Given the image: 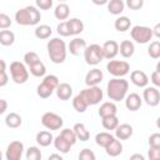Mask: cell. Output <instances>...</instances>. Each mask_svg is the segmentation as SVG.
<instances>
[{"instance_id":"42","label":"cell","mask_w":160,"mask_h":160,"mask_svg":"<svg viewBox=\"0 0 160 160\" xmlns=\"http://www.w3.org/2000/svg\"><path fill=\"white\" fill-rule=\"evenodd\" d=\"M9 26H11V19H10V16L6 15V14H4V12H1L0 14V29L1 30H5Z\"/></svg>"},{"instance_id":"55","label":"cell","mask_w":160,"mask_h":160,"mask_svg":"<svg viewBox=\"0 0 160 160\" xmlns=\"http://www.w3.org/2000/svg\"><path fill=\"white\" fill-rule=\"evenodd\" d=\"M156 126H158V128L160 129V116H159V118L156 119Z\"/></svg>"},{"instance_id":"15","label":"cell","mask_w":160,"mask_h":160,"mask_svg":"<svg viewBox=\"0 0 160 160\" xmlns=\"http://www.w3.org/2000/svg\"><path fill=\"white\" fill-rule=\"evenodd\" d=\"M130 80L134 85L139 86V88H146L149 84V78L148 75L141 71V70H134L130 74Z\"/></svg>"},{"instance_id":"28","label":"cell","mask_w":160,"mask_h":160,"mask_svg":"<svg viewBox=\"0 0 160 160\" xmlns=\"http://www.w3.org/2000/svg\"><path fill=\"white\" fill-rule=\"evenodd\" d=\"M21 122H22V119L18 112H10L5 116V124L8 128L16 129L21 125Z\"/></svg>"},{"instance_id":"23","label":"cell","mask_w":160,"mask_h":160,"mask_svg":"<svg viewBox=\"0 0 160 160\" xmlns=\"http://www.w3.org/2000/svg\"><path fill=\"white\" fill-rule=\"evenodd\" d=\"M54 146L56 150H59L61 154H68L72 146V144H70L64 136L61 135H58L55 139H54Z\"/></svg>"},{"instance_id":"57","label":"cell","mask_w":160,"mask_h":160,"mask_svg":"<svg viewBox=\"0 0 160 160\" xmlns=\"http://www.w3.org/2000/svg\"><path fill=\"white\" fill-rule=\"evenodd\" d=\"M58 1H65V0H58Z\"/></svg>"},{"instance_id":"45","label":"cell","mask_w":160,"mask_h":160,"mask_svg":"<svg viewBox=\"0 0 160 160\" xmlns=\"http://www.w3.org/2000/svg\"><path fill=\"white\" fill-rule=\"evenodd\" d=\"M54 0H35L36 8L40 10H49L52 6Z\"/></svg>"},{"instance_id":"18","label":"cell","mask_w":160,"mask_h":160,"mask_svg":"<svg viewBox=\"0 0 160 160\" xmlns=\"http://www.w3.org/2000/svg\"><path fill=\"white\" fill-rule=\"evenodd\" d=\"M132 132H134L132 126L129 124H120L115 129V136L119 140H128L132 135Z\"/></svg>"},{"instance_id":"40","label":"cell","mask_w":160,"mask_h":160,"mask_svg":"<svg viewBox=\"0 0 160 160\" xmlns=\"http://www.w3.org/2000/svg\"><path fill=\"white\" fill-rule=\"evenodd\" d=\"M38 61H40V58H39V55L35 51H29V52H26L24 55V62L28 66H31V65H34Z\"/></svg>"},{"instance_id":"37","label":"cell","mask_w":160,"mask_h":160,"mask_svg":"<svg viewBox=\"0 0 160 160\" xmlns=\"http://www.w3.org/2000/svg\"><path fill=\"white\" fill-rule=\"evenodd\" d=\"M148 54L152 59H159L160 58V41L150 42V45L148 48Z\"/></svg>"},{"instance_id":"4","label":"cell","mask_w":160,"mask_h":160,"mask_svg":"<svg viewBox=\"0 0 160 160\" xmlns=\"http://www.w3.org/2000/svg\"><path fill=\"white\" fill-rule=\"evenodd\" d=\"M60 82H59V79L56 75H46L42 80V82L39 84L36 92L41 99H48L49 96H51L54 90H56Z\"/></svg>"},{"instance_id":"39","label":"cell","mask_w":160,"mask_h":160,"mask_svg":"<svg viewBox=\"0 0 160 160\" xmlns=\"http://www.w3.org/2000/svg\"><path fill=\"white\" fill-rule=\"evenodd\" d=\"M60 135L64 136V138H65L70 144H72V145H75V142L78 141V136H76L74 129H64V130L60 132Z\"/></svg>"},{"instance_id":"13","label":"cell","mask_w":160,"mask_h":160,"mask_svg":"<svg viewBox=\"0 0 160 160\" xmlns=\"http://www.w3.org/2000/svg\"><path fill=\"white\" fill-rule=\"evenodd\" d=\"M102 78H104L102 71L100 69H98V68H94V69H91L86 74V76H85V84L88 86H96V85H99L102 81Z\"/></svg>"},{"instance_id":"31","label":"cell","mask_w":160,"mask_h":160,"mask_svg":"<svg viewBox=\"0 0 160 160\" xmlns=\"http://www.w3.org/2000/svg\"><path fill=\"white\" fill-rule=\"evenodd\" d=\"M114 26H115V29H116L118 31L124 32V31H126V30L130 29V26H131V20H130L128 16H119V18L115 20Z\"/></svg>"},{"instance_id":"49","label":"cell","mask_w":160,"mask_h":160,"mask_svg":"<svg viewBox=\"0 0 160 160\" xmlns=\"http://www.w3.org/2000/svg\"><path fill=\"white\" fill-rule=\"evenodd\" d=\"M9 81V78L6 75V70H0V86H5Z\"/></svg>"},{"instance_id":"11","label":"cell","mask_w":160,"mask_h":160,"mask_svg":"<svg viewBox=\"0 0 160 160\" xmlns=\"http://www.w3.org/2000/svg\"><path fill=\"white\" fill-rule=\"evenodd\" d=\"M22 154H24V144L21 141L15 140L8 145L5 158L6 160H20Z\"/></svg>"},{"instance_id":"36","label":"cell","mask_w":160,"mask_h":160,"mask_svg":"<svg viewBox=\"0 0 160 160\" xmlns=\"http://www.w3.org/2000/svg\"><path fill=\"white\" fill-rule=\"evenodd\" d=\"M119 125V119L116 115H111V116H105L102 118V126L106 130H115Z\"/></svg>"},{"instance_id":"9","label":"cell","mask_w":160,"mask_h":160,"mask_svg":"<svg viewBox=\"0 0 160 160\" xmlns=\"http://www.w3.org/2000/svg\"><path fill=\"white\" fill-rule=\"evenodd\" d=\"M41 124L44 128H46L48 130H59L62 128V118L55 112L48 111L45 114H42L41 116Z\"/></svg>"},{"instance_id":"16","label":"cell","mask_w":160,"mask_h":160,"mask_svg":"<svg viewBox=\"0 0 160 160\" xmlns=\"http://www.w3.org/2000/svg\"><path fill=\"white\" fill-rule=\"evenodd\" d=\"M86 49V41L81 38H75L69 44V51L74 56H79L81 52H84Z\"/></svg>"},{"instance_id":"2","label":"cell","mask_w":160,"mask_h":160,"mask_svg":"<svg viewBox=\"0 0 160 160\" xmlns=\"http://www.w3.org/2000/svg\"><path fill=\"white\" fill-rule=\"evenodd\" d=\"M41 19V14L35 6H25L15 12V21L21 26L38 25Z\"/></svg>"},{"instance_id":"14","label":"cell","mask_w":160,"mask_h":160,"mask_svg":"<svg viewBox=\"0 0 160 160\" xmlns=\"http://www.w3.org/2000/svg\"><path fill=\"white\" fill-rule=\"evenodd\" d=\"M102 51H104V58L111 60L119 54V44L115 40H108L102 45Z\"/></svg>"},{"instance_id":"17","label":"cell","mask_w":160,"mask_h":160,"mask_svg":"<svg viewBox=\"0 0 160 160\" xmlns=\"http://www.w3.org/2000/svg\"><path fill=\"white\" fill-rule=\"evenodd\" d=\"M141 104H142V100H141L140 95L136 94V92H131V94L126 95V98H125V106L130 111L139 110L140 106H141Z\"/></svg>"},{"instance_id":"48","label":"cell","mask_w":160,"mask_h":160,"mask_svg":"<svg viewBox=\"0 0 160 160\" xmlns=\"http://www.w3.org/2000/svg\"><path fill=\"white\" fill-rule=\"evenodd\" d=\"M151 82L156 86V88H160V72L158 70H155L152 74H151Z\"/></svg>"},{"instance_id":"34","label":"cell","mask_w":160,"mask_h":160,"mask_svg":"<svg viewBox=\"0 0 160 160\" xmlns=\"http://www.w3.org/2000/svg\"><path fill=\"white\" fill-rule=\"evenodd\" d=\"M112 139H114V136L110 132H99L95 136V142H96V145H99L101 148H106L111 142Z\"/></svg>"},{"instance_id":"1","label":"cell","mask_w":160,"mask_h":160,"mask_svg":"<svg viewBox=\"0 0 160 160\" xmlns=\"http://www.w3.org/2000/svg\"><path fill=\"white\" fill-rule=\"evenodd\" d=\"M129 90V82L124 78H112L106 85V92L110 100L121 101L126 98Z\"/></svg>"},{"instance_id":"35","label":"cell","mask_w":160,"mask_h":160,"mask_svg":"<svg viewBox=\"0 0 160 160\" xmlns=\"http://www.w3.org/2000/svg\"><path fill=\"white\" fill-rule=\"evenodd\" d=\"M29 69H30V74L34 75L35 78H41V76H44L46 74V66L41 61L35 62L34 65L29 66Z\"/></svg>"},{"instance_id":"24","label":"cell","mask_w":160,"mask_h":160,"mask_svg":"<svg viewBox=\"0 0 160 160\" xmlns=\"http://www.w3.org/2000/svg\"><path fill=\"white\" fill-rule=\"evenodd\" d=\"M36 142H38L40 146L46 148V146H49L51 142H54V138H52V135H51L50 131L42 130V131H39V132L36 134Z\"/></svg>"},{"instance_id":"41","label":"cell","mask_w":160,"mask_h":160,"mask_svg":"<svg viewBox=\"0 0 160 160\" xmlns=\"http://www.w3.org/2000/svg\"><path fill=\"white\" fill-rule=\"evenodd\" d=\"M56 30H58V34H59L60 36H70V35H71V34H70L69 25H68V21H62V22H60V24L58 25Z\"/></svg>"},{"instance_id":"8","label":"cell","mask_w":160,"mask_h":160,"mask_svg":"<svg viewBox=\"0 0 160 160\" xmlns=\"http://www.w3.org/2000/svg\"><path fill=\"white\" fill-rule=\"evenodd\" d=\"M130 35H131V39L135 42H138V44H146L154 36L151 28H149V26H141V25H135L131 29Z\"/></svg>"},{"instance_id":"10","label":"cell","mask_w":160,"mask_h":160,"mask_svg":"<svg viewBox=\"0 0 160 160\" xmlns=\"http://www.w3.org/2000/svg\"><path fill=\"white\" fill-rule=\"evenodd\" d=\"M80 92L84 95V98H85V100H86V102H88L89 106H90V105H96V104H99V102L102 100V96H104L102 90H101L98 85H96V86H89L88 89H84V90H81Z\"/></svg>"},{"instance_id":"47","label":"cell","mask_w":160,"mask_h":160,"mask_svg":"<svg viewBox=\"0 0 160 160\" xmlns=\"http://www.w3.org/2000/svg\"><path fill=\"white\" fill-rule=\"evenodd\" d=\"M148 156L150 160H160V148H149L148 151Z\"/></svg>"},{"instance_id":"33","label":"cell","mask_w":160,"mask_h":160,"mask_svg":"<svg viewBox=\"0 0 160 160\" xmlns=\"http://www.w3.org/2000/svg\"><path fill=\"white\" fill-rule=\"evenodd\" d=\"M15 41V34L10 30H1L0 31V44L2 46H10Z\"/></svg>"},{"instance_id":"30","label":"cell","mask_w":160,"mask_h":160,"mask_svg":"<svg viewBox=\"0 0 160 160\" xmlns=\"http://www.w3.org/2000/svg\"><path fill=\"white\" fill-rule=\"evenodd\" d=\"M72 106H74V109H75L78 112H85L89 105H88V102H86L84 95H82L81 92H79V94L72 99Z\"/></svg>"},{"instance_id":"20","label":"cell","mask_w":160,"mask_h":160,"mask_svg":"<svg viewBox=\"0 0 160 160\" xmlns=\"http://www.w3.org/2000/svg\"><path fill=\"white\" fill-rule=\"evenodd\" d=\"M119 51L121 54L122 58L125 59H129L134 55L135 52V46H134V42L130 41V40H122L120 42V46H119Z\"/></svg>"},{"instance_id":"22","label":"cell","mask_w":160,"mask_h":160,"mask_svg":"<svg viewBox=\"0 0 160 160\" xmlns=\"http://www.w3.org/2000/svg\"><path fill=\"white\" fill-rule=\"evenodd\" d=\"M118 112V108L112 101H106L104 104H101L100 109H99V116L102 119L105 116H111V115H116Z\"/></svg>"},{"instance_id":"3","label":"cell","mask_w":160,"mask_h":160,"mask_svg":"<svg viewBox=\"0 0 160 160\" xmlns=\"http://www.w3.org/2000/svg\"><path fill=\"white\" fill-rule=\"evenodd\" d=\"M46 48H48L49 58L54 64H62L65 61L68 50H66V44L64 40L59 38H54L48 42Z\"/></svg>"},{"instance_id":"52","label":"cell","mask_w":160,"mask_h":160,"mask_svg":"<svg viewBox=\"0 0 160 160\" xmlns=\"http://www.w3.org/2000/svg\"><path fill=\"white\" fill-rule=\"evenodd\" d=\"M95 5H105L109 2V0H91Z\"/></svg>"},{"instance_id":"53","label":"cell","mask_w":160,"mask_h":160,"mask_svg":"<svg viewBox=\"0 0 160 160\" xmlns=\"http://www.w3.org/2000/svg\"><path fill=\"white\" fill-rule=\"evenodd\" d=\"M51 159H58V160H61V155H58V154H51V155L49 156V160H51Z\"/></svg>"},{"instance_id":"51","label":"cell","mask_w":160,"mask_h":160,"mask_svg":"<svg viewBox=\"0 0 160 160\" xmlns=\"http://www.w3.org/2000/svg\"><path fill=\"white\" fill-rule=\"evenodd\" d=\"M0 104H1V108H0V114H4V112L6 111V108H8L6 100H5V99H1V100H0Z\"/></svg>"},{"instance_id":"7","label":"cell","mask_w":160,"mask_h":160,"mask_svg":"<svg viewBox=\"0 0 160 160\" xmlns=\"http://www.w3.org/2000/svg\"><path fill=\"white\" fill-rule=\"evenodd\" d=\"M106 70L114 78H124L130 71V65L128 61L124 60H110L106 64Z\"/></svg>"},{"instance_id":"12","label":"cell","mask_w":160,"mask_h":160,"mask_svg":"<svg viewBox=\"0 0 160 160\" xmlns=\"http://www.w3.org/2000/svg\"><path fill=\"white\" fill-rule=\"evenodd\" d=\"M142 99L149 106H158L160 102V91L155 86H146L142 91Z\"/></svg>"},{"instance_id":"29","label":"cell","mask_w":160,"mask_h":160,"mask_svg":"<svg viewBox=\"0 0 160 160\" xmlns=\"http://www.w3.org/2000/svg\"><path fill=\"white\" fill-rule=\"evenodd\" d=\"M125 4L122 0H109L108 2V11L112 15H120L124 11Z\"/></svg>"},{"instance_id":"54","label":"cell","mask_w":160,"mask_h":160,"mask_svg":"<svg viewBox=\"0 0 160 160\" xmlns=\"http://www.w3.org/2000/svg\"><path fill=\"white\" fill-rule=\"evenodd\" d=\"M131 159L134 160V159H140V160H144L145 158L142 156V155H140V154H135V155H131Z\"/></svg>"},{"instance_id":"27","label":"cell","mask_w":160,"mask_h":160,"mask_svg":"<svg viewBox=\"0 0 160 160\" xmlns=\"http://www.w3.org/2000/svg\"><path fill=\"white\" fill-rule=\"evenodd\" d=\"M68 25H69L71 35H79L84 30V22L78 18H72V19L68 20Z\"/></svg>"},{"instance_id":"38","label":"cell","mask_w":160,"mask_h":160,"mask_svg":"<svg viewBox=\"0 0 160 160\" xmlns=\"http://www.w3.org/2000/svg\"><path fill=\"white\" fill-rule=\"evenodd\" d=\"M26 159L28 160H40L41 159V151L38 146H30L26 150Z\"/></svg>"},{"instance_id":"21","label":"cell","mask_w":160,"mask_h":160,"mask_svg":"<svg viewBox=\"0 0 160 160\" xmlns=\"http://www.w3.org/2000/svg\"><path fill=\"white\" fill-rule=\"evenodd\" d=\"M56 95L60 100H69L72 95V88L68 84V82H61L59 84V86L56 88Z\"/></svg>"},{"instance_id":"19","label":"cell","mask_w":160,"mask_h":160,"mask_svg":"<svg viewBox=\"0 0 160 160\" xmlns=\"http://www.w3.org/2000/svg\"><path fill=\"white\" fill-rule=\"evenodd\" d=\"M105 151H106V154L109 155V156H112V158H115V156H118V155H120L121 152H122V144H121V141L116 138H114L112 140H111V142L105 148Z\"/></svg>"},{"instance_id":"46","label":"cell","mask_w":160,"mask_h":160,"mask_svg":"<svg viewBox=\"0 0 160 160\" xmlns=\"http://www.w3.org/2000/svg\"><path fill=\"white\" fill-rule=\"evenodd\" d=\"M149 145L152 148H160V132H154L150 135Z\"/></svg>"},{"instance_id":"43","label":"cell","mask_w":160,"mask_h":160,"mask_svg":"<svg viewBox=\"0 0 160 160\" xmlns=\"http://www.w3.org/2000/svg\"><path fill=\"white\" fill-rule=\"evenodd\" d=\"M80 160H95V154L90 149H82L79 154Z\"/></svg>"},{"instance_id":"56","label":"cell","mask_w":160,"mask_h":160,"mask_svg":"<svg viewBox=\"0 0 160 160\" xmlns=\"http://www.w3.org/2000/svg\"><path fill=\"white\" fill-rule=\"evenodd\" d=\"M156 70H158V71L160 72V61H159V62L156 64Z\"/></svg>"},{"instance_id":"32","label":"cell","mask_w":160,"mask_h":160,"mask_svg":"<svg viewBox=\"0 0 160 160\" xmlns=\"http://www.w3.org/2000/svg\"><path fill=\"white\" fill-rule=\"evenodd\" d=\"M51 28L46 24H42V25H38L35 28V36L40 40H45V39H49L51 36Z\"/></svg>"},{"instance_id":"5","label":"cell","mask_w":160,"mask_h":160,"mask_svg":"<svg viewBox=\"0 0 160 160\" xmlns=\"http://www.w3.org/2000/svg\"><path fill=\"white\" fill-rule=\"evenodd\" d=\"M84 59H85V62L88 65L100 64L102 61V59H105L102 46H100L99 44H91V45L86 46V49L84 51Z\"/></svg>"},{"instance_id":"50","label":"cell","mask_w":160,"mask_h":160,"mask_svg":"<svg viewBox=\"0 0 160 160\" xmlns=\"http://www.w3.org/2000/svg\"><path fill=\"white\" fill-rule=\"evenodd\" d=\"M152 34H154V36H156L158 39H160V22H158L152 28Z\"/></svg>"},{"instance_id":"26","label":"cell","mask_w":160,"mask_h":160,"mask_svg":"<svg viewBox=\"0 0 160 160\" xmlns=\"http://www.w3.org/2000/svg\"><path fill=\"white\" fill-rule=\"evenodd\" d=\"M69 14H70V8L65 2H60L54 10V15L58 20H66L69 18Z\"/></svg>"},{"instance_id":"6","label":"cell","mask_w":160,"mask_h":160,"mask_svg":"<svg viewBox=\"0 0 160 160\" xmlns=\"http://www.w3.org/2000/svg\"><path fill=\"white\" fill-rule=\"evenodd\" d=\"M26 64H22L21 61H12L10 64V75L14 82L16 84H24L29 79V71L25 66Z\"/></svg>"},{"instance_id":"25","label":"cell","mask_w":160,"mask_h":160,"mask_svg":"<svg viewBox=\"0 0 160 160\" xmlns=\"http://www.w3.org/2000/svg\"><path fill=\"white\" fill-rule=\"evenodd\" d=\"M72 129H74V131H75V134L78 136V140H80V141H88L90 139V132H89V130L86 129V126L82 122L75 124Z\"/></svg>"},{"instance_id":"44","label":"cell","mask_w":160,"mask_h":160,"mask_svg":"<svg viewBox=\"0 0 160 160\" xmlns=\"http://www.w3.org/2000/svg\"><path fill=\"white\" fill-rule=\"evenodd\" d=\"M126 6L131 10H140L144 6V0H126Z\"/></svg>"}]
</instances>
